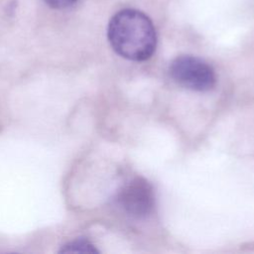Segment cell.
<instances>
[{
  "label": "cell",
  "mask_w": 254,
  "mask_h": 254,
  "mask_svg": "<svg viewBox=\"0 0 254 254\" xmlns=\"http://www.w3.org/2000/svg\"><path fill=\"white\" fill-rule=\"evenodd\" d=\"M107 38L119 56L134 62L150 59L157 45L152 21L143 12L134 9L121 10L110 19Z\"/></svg>",
  "instance_id": "obj_1"
},
{
  "label": "cell",
  "mask_w": 254,
  "mask_h": 254,
  "mask_svg": "<svg viewBox=\"0 0 254 254\" xmlns=\"http://www.w3.org/2000/svg\"><path fill=\"white\" fill-rule=\"evenodd\" d=\"M170 74L182 86L195 91H207L215 83L212 67L201 59L192 56L176 58L170 65Z\"/></svg>",
  "instance_id": "obj_2"
},
{
  "label": "cell",
  "mask_w": 254,
  "mask_h": 254,
  "mask_svg": "<svg viewBox=\"0 0 254 254\" xmlns=\"http://www.w3.org/2000/svg\"><path fill=\"white\" fill-rule=\"evenodd\" d=\"M117 200L127 214L135 218H143L151 214L154 209V190L145 179L135 178L123 186Z\"/></svg>",
  "instance_id": "obj_3"
},
{
  "label": "cell",
  "mask_w": 254,
  "mask_h": 254,
  "mask_svg": "<svg viewBox=\"0 0 254 254\" xmlns=\"http://www.w3.org/2000/svg\"><path fill=\"white\" fill-rule=\"evenodd\" d=\"M94 245L84 238H77L63 246L60 253H97Z\"/></svg>",
  "instance_id": "obj_4"
},
{
  "label": "cell",
  "mask_w": 254,
  "mask_h": 254,
  "mask_svg": "<svg viewBox=\"0 0 254 254\" xmlns=\"http://www.w3.org/2000/svg\"><path fill=\"white\" fill-rule=\"evenodd\" d=\"M46 4L54 9H64L72 4H74L77 0H44Z\"/></svg>",
  "instance_id": "obj_5"
}]
</instances>
